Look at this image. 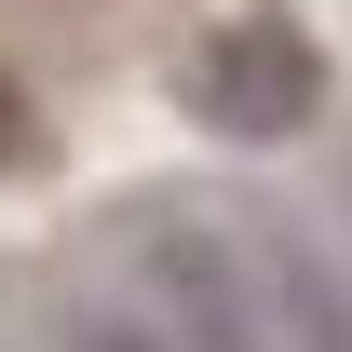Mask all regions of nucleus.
Instances as JSON below:
<instances>
[{
  "label": "nucleus",
  "mask_w": 352,
  "mask_h": 352,
  "mask_svg": "<svg viewBox=\"0 0 352 352\" xmlns=\"http://www.w3.org/2000/svg\"><path fill=\"white\" fill-rule=\"evenodd\" d=\"M176 82H190V122H204V135L271 149V135H298L311 109H325V41H311L285 0H258V14H217Z\"/></svg>",
  "instance_id": "obj_1"
},
{
  "label": "nucleus",
  "mask_w": 352,
  "mask_h": 352,
  "mask_svg": "<svg viewBox=\"0 0 352 352\" xmlns=\"http://www.w3.org/2000/svg\"><path fill=\"white\" fill-rule=\"evenodd\" d=\"M135 285H149V339L163 352H271L258 271L217 217H149L135 230Z\"/></svg>",
  "instance_id": "obj_2"
},
{
  "label": "nucleus",
  "mask_w": 352,
  "mask_h": 352,
  "mask_svg": "<svg viewBox=\"0 0 352 352\" xmlns=\"http://www.w3.org/2000/svg\"><path fill=\"white\" fill-rule=\"evenodd\" d=\"M258 311H271V352H352V285H339V258L311 244V230H271L258 258Z\"/></svg>",
  "instance_id": "obj_3"
},
{
  "label": "nucleus",
  "mask_w": 352,
  "mask_h": 352,
  "mask_svg": "<svg viewBox=\"0 0 352 352\" xmlns=\"http://www.w3.org/2000/svg\"><path fill=\"white\" fill-rule=\"evenodd\" d=\"M68 352H163V339H149V325H109V311H95V325H68Z\"/></svg>",
  "instance_id": "obj_4"
},
{
  "label": "nucleus",
  "mask_w": 352,
  "mask_h": 352,
  "mask_svg": "<svg viewBox=\"0 0 352 352\" xmlns=\"http://www.w3.org/2000/svg\"><path fill=\"white\" fill-rule=\"evenodd\" d=\"M14 163H28V95L0 82V176H14Z\"/></svg>",
  "instance_id": "obj_5"
}]
</instances>
